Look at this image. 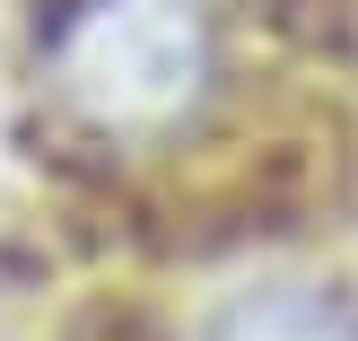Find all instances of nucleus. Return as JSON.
<instances>
[{
	"label": "nucleus",
	"mask_w": 358,
	"mask_h": 341,
	"mask_svg": "<svg viewBox=\"0 0 358 341\" xmlns=\"http://www.w3.org/2000/svg\"><path fill=\"white\" fill-rule=\"evenodd\" d=\"M44 70L96 140H166L219 79V35L201 0H62Z\"/></svg>",
	"instance_id": "1"
},
{
	"label": "nucleus",
	"mask_w": 358,
	"mask_h": 341,
	"mask_svg": "<svg viewBox=\"0 0 358 341\" xmlns=\"http://www.w3.org/2000/svg\"><path fill=\"white\" fill-rule=\"evenodd\" d=\"M201 341H358V315L315 280H271V289L227 298Z\"/></svg>",
	"instance_id": "2"
}]
</instances>
